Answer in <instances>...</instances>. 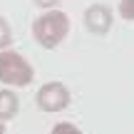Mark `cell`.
Returning <instances> with one entry per match:
<instances>
[{
    "label": "cell",
    "instance_id": "obj_1",
    "mask_svg": "<svg viewBox=\"0 0 134 134\" xmlns=\"http://www.w3.org/2000/svg\"><path fill=\"white\" fill-rule=\"evenodd\" d=\"M67 32H70V18H67V13H62L57 8L42 13L32 23V37L45 50H55L67 37Z\"/></svg>",
    "mask_w": 134,
    "mask_h": 134
},
{
    "label": "cell",
    "instance_id": "obj_2",
    "mask_svg": "<svg viewBox=\"0 0 134 134\" xmlns=\"http://www.w3.org/2000/svg\"><path fill=\"white\" fill-rule=\"evenodd\" d=\"M35 80V70L27 60L15 50L0 52V82L5 87H27Z\"/></svg>",
    "mask_w": 134,
    "mask_h": 134
},
{
    "label": "cell",
    "instance_id": "obj_3",
    "mask_svg": "<svg viewBox=\"0 0 134 134\" xmlns=\"http://www.w3.org/2000/svg\"><path fill=\"white\" fill-rule=\"evenodd\" d=\"M70 90L62 85V82H45L42 87L37 90V107L42 112H62L70 107Z\"/></svg>",
    "mask_w": 134,
    "mask_h": 134
},
{
    "label": "cell",
    "instance_id": "obj_4",
    "mask_svg": "<svg viewBox=\"0 0 134 134\" xmlns=\"http://www.w3.org/2000/svg\"><path fill=\"white\" fill-rule=\"evenodd\" d=\"M82 20H85V27L90 30L92 35H107L112 30V23H114V13H112L109 5L104 3H94L90 5V8L85 10V15H82Z\"/></svg>",
    "mask_w": 134,
    "mask_h": 134
},
{
    "label": "cell",
    "instance_id": "obj_5",
    "mask_svg": "<svg viewBox=\"0 0 134 134\" xmlns=\"http://www.w3.org/2000/svg\"><path fill=\"white\" fill-rule=\"evenodd\" d=\"M18 112H20V99H18V94H15L10 87L0 90V122L15 119Z\"/></svg>",
    "mask_w": 134,
    "mask_h": 134
},
{
    "label": "cell",
    "instance_id": "obj_6",
    "mask_svg": "<svg viewBox=\"0 0 134 134\" xmlns=\"http://www.w3.org/2000/svg\"><path fill=\"white\" fill-rule=\"evenodd\" d=\"M10 45H13V30H10V23L0 15V52L10 50Z\"/></svg>",
    "mask_w": 134,
    "mask_h": 134
},
{
    "label": "cell",
    "instance_id": "obj_7",
    "mask_svg": "<svg viewBox=\"0 0 134 134\" xmlns=\"http://www.w3.org/2000/svg\"><path fill=\"white\" fill-rule=\"evenodd\" d=\"M122 20H129L134 23V0H119V8H117Z\"/></svg>",
    "mask_w": 134,
    "mask_h": 134
},
{
    "label": "cell",
    "instance_id": "obj_8",
    "mask_svg": "<svg viewBox=\"0 0 134 134\" xmlns=\"http://www.w3.org/2000/svg\"><path fill=\"white\" fill-rule=\"evenodd\" d=\"M52 134H82V129H77L70 122H60V124L52 127Z\"/></svg>",
    "mask_w": 134,
    "mask_h": 134
},
{
    "label": "cell",
    "instance_id": "obj_9",
    "mask_svg": "<svg viewBox=\"0 0 134 134\" xmlns=\"http://www.w3.org/2000/svg\"><path fill=\"white\" fill-rule=\"evenodd\" d=\"M37 8H42V10H55L60 5V0H32Z\"/></svg>",
    "mask_w": 134,
    "mask_h": 134
},
{
    "label": "cell",
    "instance_id": "obj_10",
    "mask_svg": "<svg viewBox=\"0 0 134 134\" xmlns=\"http://www.w3.org/2000/svg\"><path fill=\"white\" fill-rule=\"evenodd\" d=\"M0 134H5V122H0Z\"/></svg>",
    "mask_w": 134,
    "mask_h": 134
}]
</instances>
